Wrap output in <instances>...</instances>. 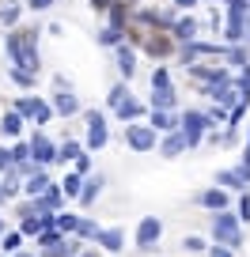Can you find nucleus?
I'll list each match as a JSON object with an SVG mask.
<instances>
[{"instance_id":"nucleus-22","label":"nucleus","mask_w":250,"mask_h":257,"mask_svg":"<svg viewBox=\"0 0 250 257\" xmlns=\"http://www.w3.org/2000/svg\"><path fill=\"white\" fill-rule=\"evenodd\" d=\"M12 83H19V87H34V76L38 72H31V68H23V64H16V68H12Z\"/></svg>"},{"instance_id":"nucleus-52","label":"nucleus","mask_w":250,"mask_h":257,"mask_svg":"<svg viewBox=\"0 0 250 257\" xmlns=\"http://www.w3.org/2000/svg\"><path fill=\"white\" fill-rule=\"evenodd\" d=\"M84 257H91V253H84Z\"/></svg>"},{"instance_id":"nucleus-10","label":"nucleus","mask_w":250,"mask_h":257,"mask_svg":"<svg viewBox=\"0 0 250 257\" xmlns=\"http://www.w3.org/2000/svg\"><path fill=\"white\" fill-rule=\"evenodd\" d=\"M53 113H61V117L80 113V98H76L72 91H57V95H53Z\"/></svg>"},{"instance_id":"nucleus-7","label":"nucleus","mask_w":250,"mask_h":257,"mask_svg":"<svg viewBox=\"0 0 250 257\" xmlns=\"http://www.w3.org/2000/svg\"><path fill=\"white\" fill-rule=\"evenodd\" d=\"M16 110L23 113V117H34L38 125H46V121L53 117V106H49V102H42V98H19V102H16Z\"/></svg>"},{"instance_id":"nucleus-14","label":"nucleus","mask_w":250,"mask_h":257,"mask_svg":"<svg viewBox=\"0 0 250 257\" xmlns=\"http://www.w3.org/2000/svg\"><path fill=\"white\" fill-rule=\"evenodd\" d=\"M99 246H103L106 249V253H121V246H125V238H121V231H118V227H110V231H103V234H99Z\"/></svg>"},{"instance_id":"nucleus-9","label":"nucleus","mask_w":250,"mask_h":257,"mask_svg":"<svg viewBox=\"0 0 250 257\" xmlns=\"http://www.w3.org/2000/svg\"><path fill=\"white\" fill-rule=\"evenodd\" d=\"M186 148H190L186 133H182V128H175V133H167V140L159 144V155H163V159H178V155H182Z\"/></svg>"},{"instance_id":"nucleus-5","label":"nucleus","mask_w":250,"mask_h":257,"mask_svg":"<svg viewBox=\"0 0 250 257\" xmlns=\"http://www.w3.org/2000/svg\"><path fill=\"white\" fill-rule=\"evenodd\" d=\"M155 137H159V133H155L152 125H140V121H133V125L125 128V144H129L133 152H152Z\"/></svg>"},{"instance_id":"nucleus-2","label":"nucleus","mask_w":250,"mask_h":257,"mask_svg":"<svg viewBox=\"0 0 250 257\" xmlns=\"http://www.w3.org/2000/svg\"><path fill=\"white\" fill-rule=\"evenodd\" d=\"M212 238L220 242V246H231V249H239L242 246V231H239V216H231V212H216L212 216Z\"/></svg>"},{"instance_id":"nucleus-47","label":"nucleus","mask_w":250,"mask_h":257,"mask_svg":"<svg viewBox=\"0 0 250 257\" xmlns=\"http://www.w3.org/2000/svg\"><path fill=\"white\" fill-rule=\"evenodd\" d=\"M4 201H8V193H4V182H0V204H4Z\"/></svg>"},{"instance_id":"nucleus-25","label":"nucleus","mask_w":250,"mask_h":257,"mask_svg":"<svg viewBox=\"0 0 250 257\" xmlns=\"http://www.w3.org/2000/svg\"><path fill=\"white\" fill-rule=\"evenodd\" d=\"M84 174H65V182H61V189H65V197H80L84 193Z\"/></svg>"},{"instance_id":"nucleus-35","label":"nucleus","mask_w":250,"mask_h":257,"mask_svg":"<svg viewBox=\"0 0 250 257\" xmlns=\"http://www.w3.org/2000/svg\"><path fill=\"white\" fill-rule=\"evenodd\" d=\"M182 249H186V253H201V249H205V238H197V234H190V238L182 242Z\"/></svg>"},{"instance_id":"nucleus-39","label":"nucleus","mask_w":250,"mask_h":257,"mask_svg":"<svg viewBox=\"0 0 250 257\" xmlns=\"http://www.w3.org/2000/svg\"><path fill=\"white\" fill-rule=\"evenodd\" d=\"M19 12H23V8H0V23H4V27H12V23L19 19Z\"/></svg>"},{"instance_id":"nucleus-16","label":"nucleus","mask_w":250,"mask_h":257,"mask_svg":"<svg viewBox=\"0 0 250 257\" xmlns=\"http://www.w3.org/2000/svg\"><path fill=\"white\" fill-rule=\"evenodd\" d=\"M152 110H175V87H152Z\"/></svg>"},{"instance_id":"nucleus-46","label":"nucleus","mask_w":250,"mask_h":257,"mask_svg":"<svg viewBox=\"0 0 250 257\" xmlns=\"http://www.w3.org/2000/svg\"><path fill=\"white\" fill-rule=\"evenodd\" d=\"M175 4H178V8H194L197 0H175Z\"/></svg>"},{"instance_id":"nucleus-13","label":"nucleus","mask_w":250,"mask_h":257,"mask_svg":"<svg viewBox=\"0 0 250 257\" xmlns=\"http://www.w3.org/2000/svg\"><path fill=\"white\" fill-rule=\"evenodd\" d=\"M49 185H53V182H49V178H46V170H34V174H31V178H27V185H23V193H27V197H42V193H46V189H49Z\"/></svg>"},{"instance_id":"nucleus-37","label":"nucleus","mask_w":250,"mask_h":257,"mask_svg":"<svg viewBox=\"0 0 250 257\" xmlns=\"http://www.w3.org/2000/svg\"><path fill=\"white\" fill-rule=\"evenodd\" d=\"M12 167H16V155H12L8 148H0V174H8Z\"/></svg>"},{"instance_id":"nucleus-51","label":"nucleus","mask_w":250,"mask_h":257,"mask_svg":"<svg viewBox=\"0 0 250 257\" xmlns=\"http://www.w3.org/2000/svg\"><path fill=\"white\" fill-rule=\"evenodd\" d=\"M19 257H31V253H19Z\"/></svg>"},{"instance_id":"nucleus-19","label":"nucleus","mask_w":250,"mask_h":257,"mask_svg":"<svg viewBox=\"0 0 250 257\" xmlns=\"http://www.w3.org/2000/svg\"><path fill=\"white\" fill-rule=\"evenodd\" d=\"M175 34L186 42V46H190V42H197V19H190V16L178 19V23H175Z\"/></svg>"},{"instance_id":"nucleus-29","label":"nucleus","mask_w":250,"mask_h":257,"mask_svg":"<svg viewBox=\"0 0 250 257\" xmlns=\"http://www.w3.org/2000/svg\"><path fill=\"white\" fill-rule=\"evenodd\" d=\"M99 46H114V49H118L121 46V31H118V27H106V31L99 34Z\"/></svg>"},{"instance_id":"nucleus-50","label":"nucleus","mask_w":250,"mask_h":257,"mask_svg":"<svg viewBox=\"0 0 250 257\" xmlns=\"http://www.w3.org/2000/svg\"><path fill=\"white\" fill-rule=\"evenodd\" d=\"M246 152H250V140H246Z\"/></svg>"},{"instance_id":"nucleus-32","label":"nucleus","mask_w":250,"mask_h":257,"mask_svg":"<svg viewBox=\"0 0 250 257\" xmlns=\"http://www.w3.org/2000/svg\"><path fill=\"white\" fill-rule=\"evenodd\" d=\"M242 34H246V23H227V42H231V46H239Z\"/></svg>"},{"instance_id":"nucleus-21","label":"nucleus","mask_w":250,"mask_h":257,"mask_svg":"<svg viewBox=\"0 0 250 257\" xmlns=\"http://www.w3.org/2000/svg\"><path fill=\"white\" fill-rule=\"evenodd\" d=\"M80 219L84 216H72V212H57V231H61V234H72V231H80Z\"/></svg>"},{"instance_id":"nucleus-33","label":"nucleus","mask_w":250,"mask_h":257,"mask_svg":"<svg viewBox=\"0 0 250 257\" xmlns=\"http://www.w3.org/2000/svg\"><path fill=\"white\" fill-rule=\"evenodd\" d=\"M0 182H4V193H8V197H16V193H19V178H16V170H8V174L0 178Z\"/></svg>"},{"instance_id":"nucleus-17","label":"nucleus","mask_w":250,"mask_h":257,"mask_svg":"<svg viewBox=\"0 0 250 257\" xmlns=\"http://www.w3.org/2000/svg\"><path fill=\"white\" fill-rule=\"evenodd\" d=\"M216 185H224V189H242V193H246V178H242L239 170H220V174H216Z\"/></svg>"},{"instance_id":"nucleus-43","label":"nucleus","mask_w":250,"mask_h":257,"mask_svg":"<svg viewBox=\"0 0 250 257\" xmlns=\"http://www.w3.org/2000/svg\"><path fill=\"white\" fill-rule=\"evenodd\" d=\"M12 249H19V234H4V253H12Z\"/></svg>"},{"instance_id":"nucleus-45","label":"nucleus","mask_w":250,"mask_h":257,"mask_svg":"<svg viewBox=\"0 0 250 257\" xmlns=\"http://www.w3.org/2000/svg\"><path fill=\"white\" fill-rule=\"evenodd\" d=\"M27 8H34V12H46V8H53V0H31Z\"/></svg>"},{"instance_id":"nucleus-49","label":"nucleus","mask_w":250,"mask_h":257,"mask_svg":"<svg viewBox=\"0 0 250 257\" xmlns=\"http://www.w3.org/2000/svg\"><path fill=\"white\" fill-rule=\"evenodd\" d=\"M0 234H4V223H0Z\"/></svg>"},{"instance_id":"nucleus-1","label":"nucleus","mask_w":250,"mask_h":257,"mask_svg":"<svg viewBox=\"0 0 250 257\" xmlns=\"http://www.w3.org/2000/svg\"><path fill=\"white\" fill-rule=\"evenodd\" d=\"M8 53H12V61L16 64H23V68H31V72H38V46H34V34H23V31H16L8 38Z\"/></svg>"},{"instance_id":"nucleus-42","label":"nucleus","mask_w":250,"mask_h":257,"mask_svg":"<svg viewBox=\"0 0 250 257\" xmlns=\"http://www.w3.org/2000/svg\"><path fill=\"white\" fill-rule=\"evenodd\" d=\"M239 174L250 182V152H242V159H239Z\"/></svg>"},{"instance_id":"nucleus-31","label":"nucleus","mask_w":250,"mask_h":257,"mask_svg":"<svg viewBox=\"0 0 250 257\" xmlns=\"http://www.w3.org/2000/svg\"><path fill=\"white\" fill-rule=\"evenodd\" d=\"M227 61H231V64H239V68H246V49H242V46H231V49H227Z\"/></svg>"},{"instance_id":"nucleus-4","label":"nucleus","mask_w":250,"mask_h":257,"mask_svg":"<svg viewBox=\"0 0 250 257\" xmlns=\"http://www.w3.org/2000/svg\"><path fill=\"white\" fill-rule=\"evenodd\" d=\"M209 125H212L209 113H201V110H186L182 113V133H186V140H190V148L201 144V137H205V128H209Z\"/></svg>"},{"instance_id":"nucleus-38","label":"nucleus","mask_w":250,"mask_h":257,"mask_svg":"<svg viewBox=\"0 0 250 257\" xmlns=\"http://www.w3.org/2000/svg\"><path fill=\"white\" fill-rule=\"evenodd\" d=\"M16 167H23V163H31V144H16Z\"/></svg>"},{"instance_id":"nucleus-18","label":"nucleus","mask_w":250,"mask_h":257,"mask_svg":"<svg viewBox=\"0 0 250 257\" xmlns=\"http://www.w3.org/2000/svg\"><path fill=\"white\" fill-rule=\"evenodd\" d=\"M205 53H216V46L212 42H190V46L182 49V57H186V64H194L197 57H205Z\"/></svg>"},{"instance_id":"nucleus-44","label":"nucleus","mask_w":250,"mask_h":257,"mask_svg":"<svg viewBox=\"0 0 250 257\" xmlns=\"http://www.w3.org/2000/svg\"><path fill=\"white\" fill-rule=\"evenodd\" d=\"M239 219H250V197L242 193V201H239Z\"/></svg>"},{"instance_id":"nucleus-6","label":"nucleus","mask_w":250,"mask_h":257,"mask_svg":"<svg viewBox=\"0 0 250 257\" xmlns=\"http://www.w3.org/2000/svg\"><path fill=\"white\" fill-rule=\"evenodd\" d=\"M88 148L91 152L106 148V113L103 110H88Z\"/></svg>"},{"instance_id":"nucleus-40","label":"nucleus","mask_w":250,"mask_h":257,"mask_svg":"<svg viewBox=\"0 0 250 257\" xmlns=\"http://www.w3.org/2000/svg\"><path fill=\"white\" fill-rule=\"evenodd\" d=\"M209 257H235V249H231V246H220V242H216V246L209 249Z\"/></svg>"},{"instance_id":"nucleus-30","label":"nucleus","mask_w":250,"mask_h":257,"mask_svg":"<svg viewBox=\"0 0 250 257\" xmlns=\"http://www.w3.org/2000/svg\"><path fill=\"white\" fill-rule=\"evenodd\" d=\"M103 234V227L91 223V219H80V231H76V238H99Z\"/></svg>"},{"instance_id":"nucleus-28","label":"nucleus","mask_w":250,"mask_h":257,"mask_svg":"<svg viewBox=\"0 0 250 257\" xmlns=\"http://www.w3.org/2000/svg\"><path fill=\"white\" fill-rule=\"evenodd\" d=\"M227 12H231V23H246V0H227Z\"/></svg>"},{"instance_id":"nucleus-3","label":"nucleus","mask_w":250,"mask_h":257,"mask_svg":"<svg viewBox=\"0 0 250 257\" xmlns=\"http://www.w3.org/2000/svg\"><path fill=\"white\" fill-rule=\"evenodd\" d=\"M163 238V219H155V216H144L137 223V249L140 253H148V249H155V242Z\"/></svg>"},{"instance_id":"nucleus-11","label":"nucleus","mask_w":250,"mask_h":257,"mask_svg":"<svg viewBox=\"0 0 250 257\" xmlns=\"http://www.w3.org/2000/svg\"><path fill=\"white\" fill-rule=\"evenodd\" d=\"M19 133H23V113L12 106V110L0 117V137H8V140H12V137H19Z\"/></svg>"},{"instance_id":"nucleus-20","label":"nucleus","mask_w":250,"mask_h":257,"mask_svg":"<svg viewBox=\"0 0 250 257\" xmlns=\"http://www.w3.org/2000/svg\"><path fill=\"white\" fill-rule=\"evenodd\" d=\"M118 68H121V76H125V80H129V76L137 72V57H133V49L118 46Z\"/></svg>"},{"instance_id":"nucleus-23","label":"nucleus","mask_w":250,"mask_h":257,"mask_svg":"<svg viewBox=\"0 0 250 257\" xmlns=\"http://www.w3.org/2000/svg\"><path fill=\"white\" fill-rule=\"evenodd\" d=\"M99 189H103V178H91V182H84V193H80V204H95V197H99Z\"/></svg>"},{"instance_id":"nucleus-26","label":"nucleus","mask_w":250,"mask_h":257,"mask_svg":"<svg viewBox=\"0 0 250 257\" xmlns=\"http://www.w3.org/2000/svg\"><path fill=\"white\" fill-rule=\"evenodd\" d=\"M84 155V148L76 144V140H65V144H61V155H57V163H65V159H80Z\"/></svg>"},{"instance_id":"nucleus-8","label":"nucleus","mask_w":250,"mask_h":257,"mask_svg":"<svg viewBox=\"0 0 250 257\" xmlns=\"http://www.w3.org/2000/svg\"><path fill=\"white\" fill-rule=\"evenodd\" d=\"M31 155H34V167H49V163H57V155H61V148H53L46 137H34L31 140Z\"/></svg>"},{"instance_id":"nucleus-15","label":"nucleus","mask_w":250,"mask_h":257,"mask_svg":"<svg viewBox=\"0 0 250 257\" xmlns=\"http://www.w3.org/2000/svg\"><path fill=\"white\" fill-rule=\"evenodd\" d=\"M197 201H201L205 208H212V212H224V208H227V193H224V189H205Z\"/></svg>"},{"instance_id":"nucleus-27","label":"nucleus","mask_w":250,"mask_h":257,"mask_svg":"<svg viewBox=\"0 0 250 257\" xmlns=\"http://www.w3.org/2000/svg\"><path fill=\"white\" fill-rule=\"evenodd\" d=\"M140 113H144V106H140V102H125V106L118 110V117H121V121H129V125H133V121H137Z\"/></svg>"},{"instance_id":"nucleus-12","label":"nucleus","mask_w":250,"mask_h":257,"mask_svg":"<svg viewBox=\"0 0 250 257\" xmlns=\"http://www.w3.org/2000/svg\"><path fill=\"white\" fill-rule=\"evenodd\" d=\"M152 128L155 133H175V128H182V121L171 110H152Z\"/></svg>"},{"instance_id":"nucleus-48","label":"nucleus","mask_w":250,"mask_h":257,"mask_svg":"<svg viewBox=\"0 0 250 257\" xmlns=\"http://www.w3.org/2000/svg\"><path fill=\"white\" fill-rule=\"evenodd\" d=\"M91 4H103V0H91Z\"/></svg>"},{"instance_id":"nucleus-24","label":"nucleus","mask_w":250,"mask_h":257,"mask_svg":"<svg viewBox=\"0 0 250 257\" xmlns=\"http://www.w3.org/2000/svg\"><path fill=\"white\" fill-rule=\"evenodd\" d=\"M106 102H110V110L118 113V110H121V106H125V102H133V95H129V87H114Z\"/></svg>"},{"instance_id":"nucleus-41","label":"nucleus","mask_w":250,"mask_h":257,"mask_svg":"<svg viewBox=\"0 0 250 257\" xmlns=\"http://www.w3.org/2000/svg\"><path fill=\"white\" fill-rule=\"evenodd\" d=\"M88 170H91V155L84 152L80 159H76V174H88Z\"/></svg>"},{"instance_id":"nucleus-34","label":"nucleus","mask_w":250,"mask_h":257,"mask_svg":"<svg viewBox=\"0 0 250 257\" xmlns=\"http://www.w3.org/2000/svg\"><path fill=\"white\" fill-rule=\"evenodd\" d=\"M239 91H242V102L250 106V64L242 68V76H239Z\"/></svg>"},{"instance_id":"nucleus-36","label":"nucleus","mask_w":250,"mask_h":257,"mask_svg":"<svg viewBox=\"0 0 250 257\" xmlns=\"http://www.w3.org/2000/svg\"><path fill=\"white\" fill-rule=\"evenodd\" d=\"M152 87H171V72L167 68H155L152 72Z\"/></svg>"}]
</instances>
